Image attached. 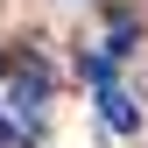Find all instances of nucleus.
I'll use <instances>...</instances> for the list:
<instances>
[{
	"mask_svg": "<svg viewBox=\"0 0 148 148\" xmlns=\"http://www.w3.org/2000/svg\"><path fill=\"white\" fill-rule=\"evenodd\" d=\"M7 78H14V106H21V113L35 120V113L49 106V71H42V57L14 49V57H7Z\"/></svg>",
	"mask_w": 148,
	"mask_h": 148,
	"instance_id": "obj_1",
	"label": "nucleus"
},
{
	"mask_svg": "<svg viewBox=\"0 0 148 148\" xmlns=\"http://www.w3.org/2000/svg\"><path fill=\"white\" fill-rule=\"evenodd\" d=\"M99 120L113 127V134H141V106L127 99L120 85H99Z\"/></svg>",
	"mask_w": 148,
	"mask_h": 148,
	"instance_id": "obj_2",
	"label": "nucleus"
},
{
	"mask_svg": "<svg viewBox=\"0 0 148 148\" xmlns=\"http://www.w3.org/2000/svg\"><path fill=\"white\" fill-rule=\"evenodd\" d=\"M28 141H35V134H28L21 120H7V113H0V148H28Z\"/></svg>",
	"mask_w": 148,
	"mask_h": 148,
	"instance_id": "obj_3",
	"label": "nucleus"
}]
</instances>
